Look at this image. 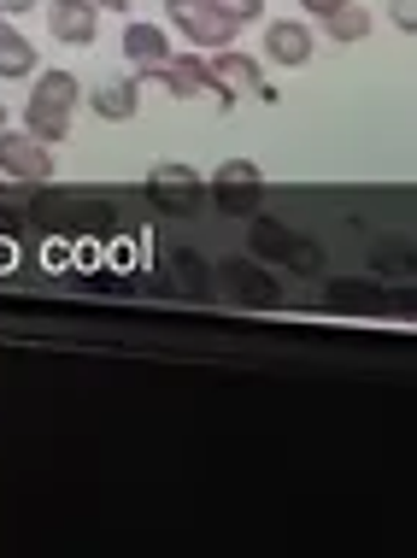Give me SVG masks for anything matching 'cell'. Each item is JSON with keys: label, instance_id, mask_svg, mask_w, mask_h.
I'll return each instance as SVG.
<instances>
[{"label": "cell", "instance_id": "cell-1", "mask_svg": "<svg viewBox=\"0 0 417 558\" xmlns=\"http://www.w3.org/2000/svg\"><path fill=\"white\" fill-rule=\"evenodd\" d=\"M77 100H83V83L71 77V71H36V88H29V100H24V130L36 135V142L59 147L71 135Z\"/></svg>", "mask_w": 417, "mask_h": 558}, {"label": "cell", "instance_id": "cell-2", "mask_svg": "<svg viewBox=\"0 0 417 558\" xmlns=\"http://www.w3.org/2000/svg\"><path fill=\"white\" fill-rule=\"evenodd\" d=\"M165 19H171V29H183V36L195 41V48H206V53L230 48L235 29H242L230 12L218 7V0H165Z\"/></svg>", "mask_w": 417, "mask_h": 558}, {"label": "cell", "instance_id": "cell-3", "mask_svg": "<svg viewBox=\"0 0 417 558\" xmlns=\"http://www.w3.org/2000/svg\"><path fill=\"white\" fill-rule=\"evenodd\" d=\"M206 71H212V88L223 107H235V100H277V88L265 83V71L253 65L247 53H230V48H212L206 59Z\"/></svg>", "mask_w": 417, "mask_h": 558}, {"label": "cell", "instance_id": "cell-4", "mask_svg": "<svg viewBox=\"0 0 417 558\" xmlns=\"http://www.w3.org/2000/svg\"><path fill=\"white\" fill-rule=\"evenodd\" d=\"M0 177H19V183H48L53 177V154L48 142H36L29 130H0Z\"/></svg>", "mask_w": 417, "mask_h": 558}, {"label": "cell", "instance_id": "cell-5", "mask_svg": "<svg viewBox=\"0 0 417 558\" xmlns=\"http://www.w3.org/2000/svg\"><path fill=\"white\" fill-rule=\"evenodd\" d=\"M136 83H159L171 100H195L212 88V71H206V53H171L165 65H154V71H142ZM212 100H218V88H212ZM223 107V100H218Z\"/></svg>", "mask_w": 417, "mask_h": 558}, {"label": "cell", "instance_id": "cell-6", "mask_svg": "<svg viewBox=\"0 0 417 558\" xmlns=\"http://www.w3.org/2000/svg\"><path fill=\"white\" fill-rule=\"evenodd\" d=\"M259 189H265V177L253 159H223L212 171V194H218L223 213H253V206H259Z\"/></svg>", "mask_w": 417, "mask_h": 558}, {"label": "cell", "instance_id": "cell-7", "mask_svg": "<svg viewBox=\"0 0 417 558\" xmlns=\"http://www.w3.org/2000/svg\"><path fill=\"white\" fill-rule=\"evenodd\" d=\"M265 53H271V65L282 71H301L311 53H318V36H311L306 19H277L265 24Z\"/></svg>", "mask_w": 417, "mask_h": 558}, {"label": "cell", "instance_id": "cell-8", "mask_svg": "<svg viewBox=\"0 0 417 558\" xmlns=\"http://www.w3.org/2000/svg\"><path fill=\"white\" fill-rule=\"evenodd\" d=\"M41 12H48L53 41H65V48H88L95 29H100V7H95V0H48Z\"/></svg>", "mask_w": 417, "mask_h": 558}, {"label": "cell", "instance_id": "cell-9", "mask_svg": "<svg viewBox=\"0 0 417 558\" xmlns=\"http://www.w3.org/2000/svg\"><path fill=\"white\" fill-rule=\"evenodd\" d=\"M88 107H95L107 124H130L142 107V83L136 77H100L95 88H88Z\"/></svg>", "mask_w": 417, "mask_h": 558}, {"label": "cell", "instance_id": "cell-10", "mask_svg": "<svg viewBox=\"0 0 417 558\" xmlns=\"http://www.w3.org/2000/svg\"><path fill=\"white\" fill-rule=\"evenodd\" d=\"M176 48H171V36H165V24H130L124 29V59H130V65H136V71H154V65H165V59H171Z\"/></svg>", "mask_w": 417, "mask_h": 558}, {"label": "cell", "instance_id": "cell-11", "mask_svg": "<svg viewBox=\"0 0 417 558\" xmlns=\"http://www.w3.org/2000/svg\"><path fill=\"white\" fill-rule=\"evenodd\" d=\"M147 189H154L159 201H171V206H195V194H200V171H188V165L159 159L154 171H147Z\"/></svg>", "mask_w": 417, "mask_h": 558}, {"label": "cell", "instance_id": "cell-12", "mask_svg": "<svg viewBox=\"0 0 417 558\" xmlns=\"http://www.w3.org/2000/svg\"><path fill=\"white\" fill-rule=\"evenodd\" d=\"M36 71H41V65H36V41L0 19V77L19 83V77H36Z\"/></svg>", "mask_w": 417, "mask_h": 558}, {"label": "cell", "instance_id": "cell-13", "mask_svg": "<svg viewBox=\"0 0 417 558\" xmlns=\"http://www.w3.org/2000/svg\"><path fill=\"white\" fill-rule=\"evenodd\" d=\"M323 29H330L335 41H347V48H353V41L370 36V12L359 7V0H341L335 12H323Z\"/></svg>", "mask_w": 417, "mask_h": 558}, {"label": "cell", "instance_id": "cell-14", "mask_svg": "<svg viewBox=\"0 0 417 558\" xmlns=\"http://www.w3.org/2000/svg\"><path fill=\"white\" fill-rule=\"evenodd\" d=\"M223 12H230L235 24H259V12H265V0H218Z\"/></svg>", "mask_w": 417, "mask_h": 558}, {"label": "cell", "instance_id": "cell-15", "mask_svg": "<svg viewBox=\"0 0 417 558\" xmlns=\"http://www.w3.org/2000/svg\"><path fill=\"white\" fill-rule=\"evenodd\" d=\"M389 19L400 24V36H412L417 29V0H389Z\"/></svg>", "mask_w": 417, "mask_h": 558}, {"label": "cell", "instance_id": "cell-16", "mask_svg": "<svg viewBox=\"0 0 417 558\" xmlns=\"http://www.w3.org/2000/svg\"><path fill=\"white\" fill-rule=\"evenodd\" d=\"M41 0H0V19H24V12H36Z\"/></svg>", "mask_w": 417, "mask_h": 558}, {"label": "cell", "instance_id": "cell-17", "mask_svg": "<svg viewBox=\"0 0 417 558\" xmlns=\"http://www.w3.org/2000/svg\"><path fill=\"white\" fill-rule=\"evenodd\" d=\"M301 7L311 12V19H323V12H335V7H341V0H301Z\"/></svg>", "mask_w": 417, "mask_h": 558}, {"label": "cell", "instance_id": "cell-18", "mask_svg": "<svg viewBox=\"0 0 417 558\" xmlns=\"http://www.w3.org/2000/svg\"><path fill=\"white\" fill-rule=\"evenodd\" d=\"M95 7H100V12H130L136 0H95Z\"/></svg>", "mask_w": 417, "mask_h": 558}, {"label": "cell", "instance_id": "cell-19", "mask_svg": "<svg viewBox=\"0 0 417 558\" xmlns=\"http://www.w3.org/2000/svg\"><path fill=\"white\" fill-rule=\"evenodd\" d=\"M0 130H7V107H0Z\"/></svg>", "mask_w": 417, "mask_h": 558}]
</instances>
